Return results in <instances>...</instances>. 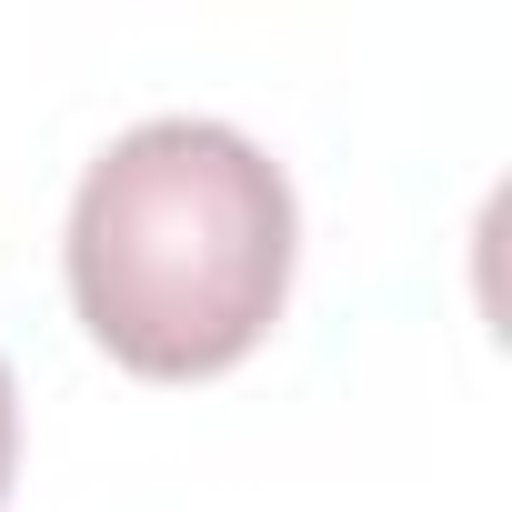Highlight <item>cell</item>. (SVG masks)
Returning <instances> with one entry per match:
<instances>
[{
	"mask_svg": "<svg viewBox=\"0 0 512 512\" xmlns=\"http://www.w3.org/2000/svg\"><path fill=\"white\" fill-rule=\"evenodd\" d=\"M292 292V181L231 121L121 131L71 201V302L141 382L231 372Z\"/></svg>",
	"mask_w": 512,
	"mask_h": 512,
	"instance_id": "1",
	"label": "cell"
},
{
	"mask_svg": "<svg viewBox=\"0 0 512 512\" xmlns=\"http://www.w3.org/2000/svg\"><path fill=\"white\" fill-rule=\"evenodd\" d=\"M11 462H21V392H11V362H0V502H11Z\"/></svg>",
	"mask_w": 512,
	"mask_h": 512,
	"instance_id": "2",
	"label": "cell"
}]
</instances>
